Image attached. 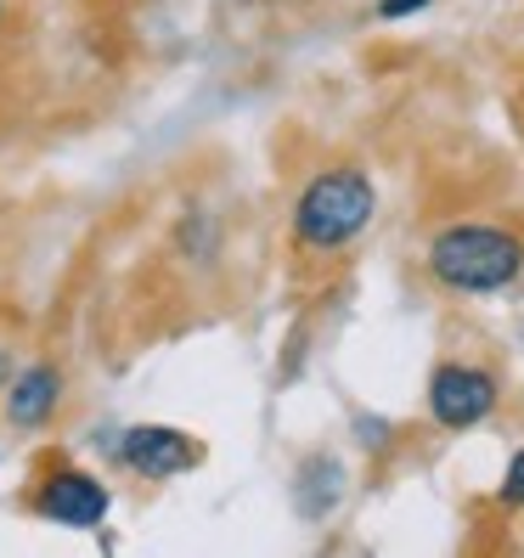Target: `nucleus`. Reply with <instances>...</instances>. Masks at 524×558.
Instances as JSON below:
<instances>
[{
	"label": "nucleus",
	"mask_w": 524,
	"mask_h": 558,
	"mask_svg": "<svg viewBox=\"0 0 524 558\" xmlns=\"http://www.w3.org/2000/svg\"><path fill=\"white\" fill-rule=\"evenodd\" d=\"M35 513L62 524V531H96L108 519V485L85 474V469H69V463H51L35 485Z\"/></svg>",
	"instance_id": "obj_3"
},
{
	"label": "nucleus",
	"mask_w": 524,
	"mask_h": 558,
	"mask_svg": "<svg viewBox=\"0 0 524 558\" xmlns=\"http://www.w3.org/2000/svg\"><path fill=\"white\" fill-rule=\"evenodd\" d=\"M502 508H524V451H513L508 480H502Z\"/></svg>",
	"instance_id": "obj_7"
},
{
	"label": "nucleus",
	"mask_w": 524,
	"mask_h": 558,
	"mask_svg": "<svg viewBox=\"0 0 524 558\" xmlns=\"http://www.w3.org/2000/svg\"><path fill=\"white\" fill-rule=\"evenodd\" d=\"M417 7H429V0H383V17H406V12H417Z\"/></svg>",
	"instance_id": "obj_8"
},
{
	"label": "nucleus",
	"mask_w": 524,
	"mask_h": 558,
	"mask_svg": "<svg viewBox=\"0 0 524 558\" xmlns=\"http://www.w3.org/2000/svg\"><path fill=\"white\" fill-rule=\"evenodd\" d=\"M0 17H7V0H0Z\"/></svg>",
	"instance_id": "obj_9"
},
{
	"label": "nucleus",
	"mask_w": 524,
	"mask_h": 558,
	"mask_svg": "<svg viewBox=\"0 0 524 558\" xmlns=\"http://www.w3.org/2000/svg\"><path fill=\"white\" fill-rule=\"evenodd\" d=\"M497 407V378L485 367H468V361H446L429 378V412L440 429H474V423L490 417Z\"/></svg>",
	"instance_id": "obj_4"
},
{
	"label": "nucleus",
	"mask_w": 524,
	"mask_h": 558,
	"mask_svg": "<svg viewBox=\"0 0 524 558\" xmlns=\"http://www.w3.org/2000/svg\"><path fill=\"white\" fill-rule=\"evenodd\" d=\"M524 271V238L508 226H446L429 243V277L451 293H502Z\"/></svg>",
	"instance_id": "obj_1"
},
{
	"label": "nucleus",
	"mask_w": 524,
	"mask_h": 558,
	"mask_svg": "<svg viewBox=\"0 0 524 558\" xmlns=\"http://www.w3.org/2000/svg\"><path fill=\"white\" fill-rule=\"evenodd\" d=\"M57 407H62V373L57 367L17 373L12 396H7V417L17 423V429H46V423L57 417Z\"/></svg>",
	"instance_id": "obj_6"
},
{
	"label": "nucleus",
	"mask_w": 524,
	"mask_h": 558,
	"mask_svg": "<svg viewBox=\"0 0 524 558\" xmlns=\"http://www.w3.org/2000/svg\"><path fill=\"white\" fill-rule=\"evenodd\" d=\"M198 440L181 435V429H158V423H147V429H130L119 440V463L130 474H142V480H175L186 474L192 463H198Z\"/></svg>",
	"instance_id": "obj_5"
},
{
	"label": "nucleus",
	"mask_w": 524,
	"mask_h": 558,
	"mask_svg": "<svg viewBox=\"0 0 524 558\" xmlns=\"http://www.w3.org/2000/svg\"><path fill=\"white\" fill-rule=\"evenodd\" d=\"M373 209H378V192L362 170H350V163L344 170H321L293 204V238H300V248L333 254L367 232Z\"/></svg>",
	"instance_id": "obj_2"
}]
</instances>
